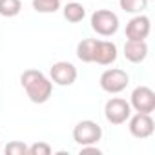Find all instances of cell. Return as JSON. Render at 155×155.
<instances>
[{
	"label": "cell",
	"instance_id": "6da1fadb",
	"mask_svg": "<svg viewBox=\"0 0 155 155\" xmlns=\"http://www.w3.org/2000/svg\"><path fill=\"white\" fill-rule=\"evenodd\" d=\"M20 84L26 90L29 101L35 104L48 102L53 93V82L38 69H26L20 75Z\"/></svg>",
	"mask_w": 155,
	"mask_h": 155
},
{
	"label": "cell",
	"instance_id": "7a4b0ae2",
	"mask_svg": "<svg viewBox=\"0 0 155 155\" xmlns=\"http://www.w3.org/2000/svg\"><path fill=\"white\" fill-rule=\"evenodd\" d=\"M90 22L91 29L101 37H111L119 31V17L110 9H97Z\"/></svg>",
	"mask_w": 155,
	"mask_h": 155
},
{
	"label": "cell",
	"instance_id": "3957f363",
	"mask_svg": "<svg viewBox=\"0 0 155 155\" xmlns=\"http://www.w3.org/2000/svg\"><path fill=\"white\" fill-rule=\"evenodd\" d=\"M99 84L101 88L106 91V93H120L128 88L130 84V77L124 69H119V68H111V69H106L102 75H101V79H99Z\"/></svg>",
	"mask_w": 155,
	"mask_h": 155
},
{
	"label": "cell",
	"instance_id": "277c9868",
	"mask_svg": "<svg viewBox=\"0 0 155 155\" xmlns=\"http://www.w3.org/2000/svg\"><path fill=\"white\" fill-rule=\"evenodd\" d=\"M104 117L110 124H124L130 117H131V106L128 101L120 99V97H113L104 104Z\"/></svg>",
	"mask_w": 155,
	"mask_h": 155
},
{
	"label": "cell",
	"instance_id": "5b68a950",
	"mask_svg": "<svg viewBox=\"0 0 155 155\" xmlns=\"http://www.w3.org/2000/svg\"><path fill=\"white\" fill-rule=\"evenodd\" d=\"M102 139V128L95 120H81L73 128V140L79 146L97 144Z\"/></svg>",
	"mask_w": 155,
	"mask_h": 155
},
{
	"label": "cell",
	"instance_id": "8992f818",
	"mask_svg": "<svg viewBox=\"0 0 155 155\" xmlns=\"http://www.w3.org/2000/svg\"><path fill=\"white\" fill-rule=\"evenodd\" d=\"M130 106L139 113H151L155 111V91L148 86H137L131 91Z\"/></svg>",
	"mask_w": 155,
	"mask_h": 155
},
{
	"label": "cell",
	"instance_id": "52a82bcc",
	"mask_svg": "<svg viewBox=\"0 0 155 155\" xmlns=\"http://www.w3.org/2000/svg\"><path fill=\"white\" fill-rule=\"evenodd\" d=\"M77 75H79L77 73V68L68 60H58L49 69L51 82H55L58 86H71L77 81Z\"/></svg>",
	"mask_w": 155,
	"mask_h": 155
},
{
	"label": "cell",
	"instance_id": "ba28073f",
	"mask_svg": "<svg viewBox=\"0 0 155 155\" xmlns=\"http://www.w3.org/2000/svg\"><path fill=\"white\" fill-rule=\"evenodd\" d=\"M130 133L135 139H148L153 135L155 130V122L151 119V113H135L133 117H130Z\"/></svg>",
	"mask_w": 155,
	"mask_h": 155
},
{
	"label": "cell",
	"instance_id": "9c48e42d",
	"mask_svg": "<svg viewBox=\"0 0 155 155\" xmlns=\"http://www.w3.org/2000/svg\"><path fill=\"white\" fill-rule=\"evenodd\" d=\"M151 31V22L146 15H135L126 24V37L128 40H146Z\"/></svg>",
	"mask_w": 155,
	"mask_h": 155
},
{
	"label": "cell",
	"instance_id": "30bf717a",
	"mask_svg": "<svg viewBox=\"0 0 155 155\" xmlns=\"http://www.w3.org/2000/svg\"><path fill=\"white\" fill-rule=\"evenodd\" d=\"M117 46L110 40H97V46H95V57H93V62L101 64V66H110L117 60Z\"/></svg>",
	"mask_w": 155,
	"mask_h": 155
},
{
	"label": "cell",
	"instance_id": "8fae6325",
	"mask_svg": "<svg viewBox=\"0 0 155 155\" xmlns=\"http://www.w3.org/2000/svg\"><path fill=\"white\" fill-rule=\"evenodd\" d=\"M124 57L126 60L139 64L148 57V44L146 40H126L124 44Z\"/></svg>",
	"mask_w": 155,
	"mask_h": 155
},
{
	"label": "cell",
	"instance_id": "7c38bea8",
	"mask_svg": "<svg viewBox=\"0 0 155 155\" xmlns=\"http://www.w3.org/2000/svg\"><path fill=\"white\" fill-rule=\"evenodd\" d=\"M95 46H97V38H84L77 44V58L90 64L93 62L95 57Z\"/></svg>",
	"mask_w": 155,
	"mask_h": 155
},
{
	"label": "cell",
	"instance_id": "4fadbf2b",
	"mask_svg": "<svg viewBox=\"0 0 155 155\" xmlns=\"http://www.w3.org/2000/svg\"><path fill=\"white\" fill-rule=\"evenodd\" d=\"M86 17V8L79 2H69L64 6V18L71 24H77V22H82Z\"/></svg>",
	"mask_w": 155,
	"mask_h": 155
},
{
	"label": "cell",
	"instance_id": "5bb4252c",
	"mask_svg": "<svg viewBox=\"0 0 155 155\" xmlns=\"http://www.w3.org/2000/svg\"><path fill=\"white\" fill-rule=\"evenodd\" d=\"M20 9H22L20 0H0V15L6 18L17 17L20 13Z\"/></svg>",
	"mask_w": 155,
	"mask_h": 155
},
{
	"label": "cell",
	"instance_id": "9a60e30c",
	"mask_svg": "<svg viewBox=\"0 0 155 155\" xmlns=\"http://www.w3.org/2000/svg\"><path fill=\"white\" fill-rule=\"evenodd\" d=\"M120 9L131 15H140L148 8V0H119Z\"/></svg>",
	"mask_w": 155,
	"mask_h": 155
},
{
	"label": "cell",
	"instance_id": "2e32d148",
	"mask_svg": "<svg viewBox=\"0 0 155 155\" xmlns=\"http://www.w3.org/2000/svg\"><path fill=\"white\" fill-rule=\"evenodd\" d=\"M33 9L37 13H55L60 9V0H33Z\"/></svg>",
	"mask_w": 155,
	"mask_h": 155
},
{
	"label": "cell",
	"instance_id": "e0dca14e",
	"mask_svg": "<svg viewBox=\"0 0 155 155\" xmlns=\"http://www.w3.org/2000/svg\"><path fill=\"white\" fill-rule=\"evenodd\" d=\"M6 155H28V144L22 140H11L6 148H4Z\"/></svg>",
	"mask_w": 155,
	"mask_h": 155
},
{
	"label": "cell",
	"instance_id": "ac0fdd59",
	"mask_svg": "<svg viewBox=\"0 0 155 155\" xmlns=\"http://www.w3.org/2000/svg\"><path fill=\"white\" fill-rule=\"evenodd\" d=\"M51 153V146L48 142H35L31 146H28V155H49Z\"/></svg>",
	"mask_w": 155,
	"mask_h": 155
},
{
	"label": "cell",
	"instance_id": "d6986e66",
	"mask_svg": "<svg viewBox=\"0 0 155 155\" xmlns=\"http://www.w3.org/2000/svg\"><path fill=\"white\" fill-rule=\"evenodd\" d=\"M86 153H97V155H101L102 151H101L95 144H86V146H81V155H86Z\"/></svg>",
	"mask_w": 155,
	"mask_h": 155
}]
</instances>
